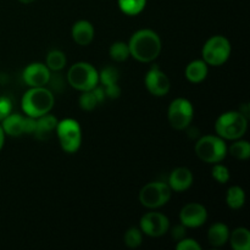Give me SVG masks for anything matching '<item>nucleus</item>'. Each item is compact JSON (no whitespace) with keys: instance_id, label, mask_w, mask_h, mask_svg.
<instances>
[{"instance_id":"nucleus-9","label":"nucleus","mask_w":250,"mask_h":250,"mask_svg":"<svg viewBox=\"0 0 250 250\" xmlns=\"http://www.w3.org/2000/svg\"><path fill=\"white\" fill-rule=\"evenodd\" d=\"M168 122L175 129H185L190 125L194 109L189 100L177 98L168 106Z\"/></svg>"},{"instance_id":"nucleus-29","label":"nucleus","mask_w":250,"mask_h":250,"mask_svg":"<svg viewBox=\"0 0 250 250\" xmlns=\"http://www.w3.org/2000/svg\"><path fill=\"white\" fill-rule=\"evenodd\" d=\"M212 177L217 181L219 183H227L229 180V168L224 165H220V164H215L214 167H212Z\"/></svg>"},{"instance_id":"nucleus-12","label":"nucleus","mask_w":250,"mask_h":250,"mask_svg":"<svg viewBox=\"0 0 250 250\" xmlns=\"http://www.w3.org/2000/svg\"><path fill=\"white\" fill-rule=\"evenodd\" d=\"M208 219V211L202 204L190 203L187 204L180 212V221L185 227H199L205 224Z\"/></svg>"},{"instance_id":"nucleus-19","label":"nucleus","mask_w":250,"mask_h":250,"mask_svg":"<svg viewBox=\"0 0 250 250\" xmlns=\"http://www.w3.org/2000/svg\"><path fill=\"white\" fill-rule=\"evenodd\" d=\"M229 239V229L225 224H215L208 232V241L214 247H222Z\"/></svg>"},{"instance_id":"nucleus-34","label":"nucleus","mask_w":250,"mask_h":250,"mask_svg":"<svg viewBox=\"0 0 250 250\" xmlns=\"http://www.w3.org/2000/svg\"><path fill=\"white\" fill-rule=\"evenodd\" d=\"M4 138H5V133L2 131L1 126H0V150H1L2 146H4Z\"/></svg>"},{"instance_id":"nucleus-6","label":"nucleus","mask_w":250,"mask_h":250,"mask_svg":"<svg viewBox=\"0 0 250 250\" xmlns=\"http://www.w3.org/2000/svg\"><path fill=\"white\" fill-rule=\"evenodd\" d=\"M56 134H58L59 142L63 151L72 154L80 149L82 133H81L80 125L76 120L65 119L58 122Z\"/></svg>"},{"instance_id":"nucleus-13","label":"nucleus","mask_w":250,"mask_h":250,"mask_svg":"<svg viewBox=\"0 0 250 250\" xmlns=\"http://www.w3.org/2000/svg\"><path fill=\"white\" fill-rule=\"evenodd\" d=\"M146 85L149 92L156 97H164L170 90V81L167 76L160 71L158 66H153L146 76Z\"/></svg>"},{"instance_id":"nucleus-8","label":"nucleus","mask_w":250,"mask_h":250,"mask_svg":"<svg viewBox=\"0 0 250 250\" xmlns=\"http://www.w3.org/2000/svg\"><path fill=\"white\" fill-rule=\"evenodd\" d=\"M171 188L167 183L151 182L144 186L139 193V202L149 209H158L170 200Z\"/></svg>"},{"instance_id":"nucleus-7","label":"nucleus","mask_w":250,"mask_h":250,"mask_svg":"<svg viewBox=\"0 0 250 250\" xmlns=\"http://www.w3.org/2000/svg\"><path fill=\"white\" fill-rule=\"evenodd\" d=\"M231 54V44L224 36L211 37L203 48V60L211 66H220L227 61Z\"/></svg>"},{"instance_id":"nucleus-35","label":"nucleus","mask_w":250,"mask_h":250,"mask_svg":"<svg viewBox=\"0 0 250 250\" xmlns=\"http://www.w3.org/2000/svg\"><path fill=\"white\" fill-rule=\"evenodd\" d=\"M21 2H23V4H31V2L36 1V0H20Z\"/></svg>"},{"instance_id":"nucleus-33","label":"nucleus","mask_w":250,"mask_h":250,"mask_svg":"<svg viewBox=\"0 0 250 250\" xmlns=\"http://www.w3.org/2000/svg\"><path fill=\"white\" fill-rule=\"evenodd\" d=\"M239 112H242V114H243L247 119H249V112H250L249 111V104H244L243 107H241V111Z\"/></svg>"},{"instance_id":"nucleus-31","label":"nucleus","mask_w":250,"mask_h":250,"mask_svg":"<svg viewBox=\"0 0 250 250\" xmlns=\"http://www.w3.org/2000/svg\"><path fill=\"white\" fill-rule=\"evenodd\" d=\"M176 249L177 250H200L202 249V247L199 246V244L197 243V241H194V239H181V241H178L177 246H176Z\"/></svg>"},{"instance_id":"nucleus-3","label":"nucleus","mask_w":250,"mask_h":250,"mask_svg":"<svg viewBox=\"0 0 250 250\" xmlns=\"http://www.w3.org/2000/svg\"><path fill=\"white\" fill-rule=\"evenodd\" d=\"M248 127V119L239 111L222 114L215 124V129L222 139L236 141L244 136Z\"/></svg>"},{"instance_id":"nucleus-26","label":"nucleus","mask_w":250,"mask_h":250,"mask_svg":"<svg viewBox=\"0 0 250 250\" xmlns=\"http://www.w3.org/2000/svg\"><path fill=\"white\" fill-rule=\"evenodd\" d=\"M237 141V139H236ZM232 156L239 160H247L250 156V144L247 141H237L229 146Z\"/></svg>"},{"instance_id":"nucleus-24","label":"nucleus","mask_w":250,"mask_h":250,"mask_svg":"<svg viewBox=\"0 0 250 250\" xmlns=\"http://www.w3.org/2000/svg\"><path fill=\"white\" fill-rule=\"evenodd\" d=\"M66 56L60 50H51L46 56V67L51 71H60L65 67Z\"/></svg>"},{"instance_id":"nucleus-32","label":"nucleus","mask_w":250,"mask_h":250,"mask_svg":"<svg viewBox=\"0 0 250 250\" xmlns=\"http://www.w3.org/2000/svg\"><path fill=\"white\" fill-rule=\"evenodd\" d=\"M186 236V229L185 226H176L172 231V237L176 241H181V239L185 238Z\"/></svg>"},{"instance_id":"nucleus-23","label":"nucleus","mask_w":250,"mask_h":250,"mask_svg":"<svg viewBox=\"0 0 250 250\" xmlns=\"http://www.w3.org/2000/svg\"><path fill=\"white\" fill-rule=\"evenodd\" d=\"M119 7L124 14L128 16H136L144 10L146 0H117Z\"/></svg>"},{"instance_id":"nucleus-16","label":"nucleus","mask_w":250,"mask_h":250,"mask_svg":"<svg viewBox=\"0 0 250 250\" xmlns=\"http://www.w3.org/2000/svg\"><path fill=\"white\" fill-rule=\"evenodd\" d=\"M58 120L53 115L45 114L43 116L38 117L33 134L38 141H48L53 136L54 131H56L58 126Z\"/></svg>"},{"instance_id":"nucleus-22","label":"nucleus","mask_w":250,"mask_h":250,"mask_svg":"<svg viewBox=\"0 0 250 250\" xmlns=\"http://www.w3.org/2000/svg\"><path fill=\"white\" fill-rule=\"evenodd\" d=\"M226 202L227 205H229L231 209H241L244 205V203H246V194H244V190L242 189L241 187H238V186L231 187L227 190Z\"/></svg>"},{"instance_id":"nucleus-17","label":"nucleus","mask_w":250,"mask_h":250,"mask_svg":"<svg viewBox=\"0 0 250 250\" xmlns=\"http://www.w3.org/2000/svg\"><path fill=\"white\" fill-rule=\"evenodd\" d=\"M72 38L78 45H88L94 38V27L85 20L76 22L72 27Z\"/></svg>"},{"instance_id":"nucleus-10","label":"nucleus","mask_w":250,"mask_h":250,"mask_svg":"<svg viewBox=\"0 0 250 250\" xmlns=\"http://www.w3.org/2000/svg\"><path fill=\"white\" fill-rule=\"evenodd\" d=\"M1 122L4 133L11 137H19L24 133L33 134L37 125V120L34 117H23L20 114H10Z\"/></svg>"},{"instance_id":"nucleus-21","label":"nucleus","mask_w":250,"mask_h":250,"mask_svg":"<svg viewBox=\"0 0 250 250\" xmlns=\"http://www.w3.org/2000/svg\"><path fill=\"white\" fill-rule=\"evenodd\" d=\"M231 246L234 250H250V232L238 227L231 234Z\"/></svg>"},{"instance_id":"nucleus-15","label":"nucleus","mask_w":250,"mask_h":250,"mask_svg":"<svg viewBox=\"0 0 250 250\" xmlns=\"http://www.w3.org/2000/svg\"><path fill=\"white\" fill-rule=\"evenodd\" d=\"M193 173L187 167H178L171 172L168 177V186L171 190L175 192H185L192 186Z\"/></svg>"},{"instance_id":"nucleus-25","label":"nucleus","mask_w":250,"mask_h":250,"mask_svg":"<svg viewBox=\"0 0 250 250\" xmlns=\"http://www.w3.org/2000/svg\"><path fill=\"white\" fill-rule=\"evenodd\" d=\"M99 81L104 85V89L115 87V85H117V81H119V71L115 67H111V66L105 67L99 73Z\"/></svg>"},{"instance_id":"nucleus-28","label":"nucleus","mask_w":250,"mask_h":250,"mask_svg":"<svg viewBox=\"0 0 250 250\" xmlns=\"http://www.w3.org/2000/svg\"><path fill=\"white\" fill-rule=\"evenodd\" d=\"M125 243L128 248L134 249L142 244V231L141 229L132 227L125 233Z\"/></svg>"},{"instance_id":"nucleus-2","label":"nucleus","mask_w":250,"mask_h":250,"mask_svg":"<svg viewBox=\"0 0 250 250\" xmlns=\"http://www.w3.org/2000/svg\"><path fill=\"white\" fill-rule=\"evenodd\" d=\"M53 106L54 94L45 87L31 88L22 98V110L34 119L49 114Z\"/></svg>"},{"instance_id":"nucleus-30","label":"nucleus","mask_w":250,"mask_h":250,"mask_svg":"<svg viewBox=\"0 0 250 250\" xmlns=\"http://www.w3.org/2000/svg\"><path fill=\"white\" fill-rule=\"evenodd\" d=\"M12 103L7 97H0V121L11 114Z\"/></svg>"},{"instance_id":"nucleus-11","label":"nucleus","mask_w":250,"mask_h":250,"mask_svg":"<svg viewBox=\"0 0 250 250\" xmlns=\"http://www.w3.org/2000/svg\"><path fill=\"white\" fill-rule=\"evenodd\" d=\"M170 229V222L160 212H148L141 219V231L149 237H160Z\"/></svg>"},{"instance_id":"nucleus-4","label":"nucleus","mask_w":250,"mask_h":250,"mask_svg":"<svg viewBox=\"0 0 250 250\" xmlns=\"http://www.w3.org/2000/svg\"><path fill=\"white\" fill-rule=\"evenodd\" d=\"M67 81L75 89L85 92L97 87L99 73L90 63L77 62L68 70Z\"/></svg>"},{"instance_id":"nucleus-27","label":"nucleus","mask_w":250,"mask_h":250,"mask_svg":"<svg viewBox=\"0 0 250 250\" xmlns=\"http://www.w3.org/2000/svg\"><path fill=\"white\" fill-rule=\"evenodd\" d=\"M129 55L131 54H129L128 44L124 43V42H116V43H114L110 46V56L115 61H117V62H122Z\"/></svg>"},{"instance_id":"nucleus-14","label":"nucleus","mask_w":250,"mask_h":250,"mask_svg":"<svg viewBox=\"0 0 250 250\" xmlns=\"http://www.w3.org/2000/svg\"><path fill=\"white\" fill-rule=\"evenodd\" d=\"M50 70L46 65L41 62H34L27 66L23 71V80L29 87H45L50 78Z\"/></svg>"},{"instance_id":"nucleus-18","label":"nucleus","mask_w":250,"mask_h":250,"mask_svg":"<svg viewBox=\"0 0 250 250\" xmlns=\"http://www.w3.org/2000/svg\"><path fill=\"white\" fill-rule=\"evenodd\" d=\"M105 92L103 88L94 87L90 90H85L80 98V106L83 110H94L99 104H102L105 100Z\"/></svg>"},{"instance_id":"nucleus-20","label":"nucleus","mask_w":250,"mask_h":250,"mask_svg":"<svg viewBox=\"0 0 250 250\" xmlns=\"http://www.w3.org/2000/svg\"><path fill=\"white\" fill-rule=\"evenodd\" d=\"M208 75V63L204 60H194L188 63L186 68V77L192 83H200Z\"/></svg>"},{"instance_id":"nucleus-5","label":"nucleus","mask_w":250,"mask_h":250,"mask_svg":"<svg viewBox=\"0 0 250 250\" xmlns=\"http://www.w3.org/2000/svg\"><path fill=\"white\" fill-rule=\"evenodd\" d=\"M198 158L208 164L220 163L227 154V146L221 137L205 136L198 141L195 146Z\"/></svg>"},{"instance_id":"nucleus-1","label":"nucleus","mask_w":250,"mask_h":250,"mask_svg":"<svg viewBox=\"0 0 250 250\" xmlns=\"http://www.w3.org/2000/svg\"><path fill=\"white\" fill-rule=\"evenodd\" d=\"M129 54L141 62L155 60L161 51L160 37L151 29H141L131 37Z\"/></svg>"}]
</instances>
